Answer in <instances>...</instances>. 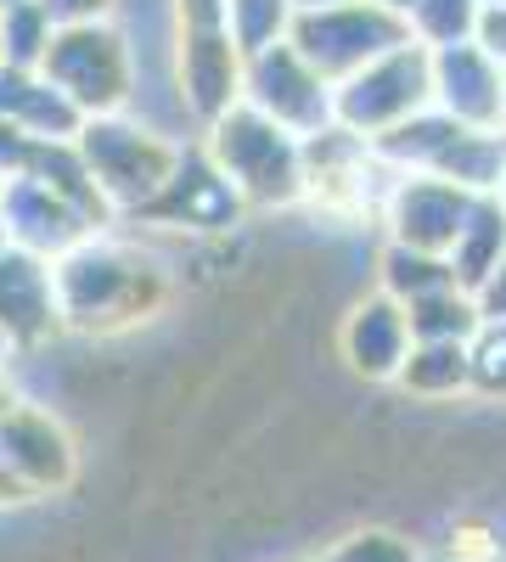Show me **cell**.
Segmentation results:
<instances>
[{
  "label": "cell",
  "mask_w": 506,
  "mask_h": 562,
  "mask_svg": "<svg viewBox=\"0 0 506 562\" xmlns=\"http://www.w3.org/2000/svg\"><path fill=\"white\" fill-rule=\"evenodd\" d=\"M52 299L68 333H124L164 304V276L142 254L97 231L63 259H52Z\"/></svg>",
  "instance_id": "1"
},
{
  "label": "cell",
  "mask_w": 506,
  "mask_h": 562,
  "mask_svg": "<svg viewBox=\"0 0 506 562\" xmlns=\"http://www.w3.org/2000/svg\"><path fill=\"white\" fill-rule=\"evenodd\" d=\"M198 153L214 164V175L232 186L248 214L254 209H293L304 198V147L243 102L232 113H220L214 124H203Z\"/></svg>",
  "instance_id": "2"
},
{
  "label": "cell",
  "mask_w": 506,
  "mask_h": 562,
  "mask_svg": "<svg viewBox=\"0 0 506 562\" xmlns=\"http://www.w3.org/2000/svg\"><path fill=\"white\" fill-rule=\"evenodd\" d=\"M74 153H79L90 186H97L108 220H119V214H142L164 192V180L180 164V140L158 135L153 124L130 119V113H108V119L79 124Z\"/></svg>",
  "instance_id": "3"
},
{
  "label": "cell",
  "mask_w": 506,
  "mask_h": 562,
  "mask_svg": "<svg viewBox=\"0 0 506 562\" xmlns=\"http://www.w3.org/2000/svg\"><path fill=\"white\" fill-rule=\"evenodd\" d=\"M79 119H108L130 113L135 102V45L108 23H74L52 29V45L34 68Z\"/></svg>",
  "instance_id": "4"
},
{
  "label": "cell",
  "mask_w": 506,
  "mask_h": 562,
  "mask_svg": "<svg viewBox=\"0 0 506 562\" xmlns=\"http://www.w3.org/2000/svg\"><path fill=\"white\" fill-rule=\"evenodd\" d=\"M175 90L192 124L243 102V57L225 34V0H175Z\"/></svg>",
  "instance_id": "5"
},
{
  "label": "cell",
  "mask_w": 506,
  "mask_h": 562,
  "mask_svg": "<svg viewBox=\"0 0 506 562\" xmlns=\"http://www.w3.org/2000/svg\"><path fill=\"white\" fill-rule=\"evenodd\" d=\"M434 108V90H428V52L417 40L394 45L389 57L366 63L360 74L333 85V124L355 140H378L394 124L417 119Z\"/></svg>",
  "instance_id": "6"
},
{
  "label": "cell",
  "mask_w": 506,
  "mask_h": 562,
  "mask_svg": "<svg viewBox=\"0 0 506 562\" xmlns=\"http://www.w3.org/2000/svg\"><path fill=\"white\" fill-rule=\"evenodd\" d=\"M405 23L389 18L383 7H372V0H355V7H333V12H293V29H288V45L293 52L327 79H349L360 74L366 63L389 57L394 45H405Z\"/></svg>",
  "instance_id": "7"
},
{
  "label": "cell",
  "mask_w": 506,
  "mask_h": 562,
  "mask_svg": "<svg viewBox=\"0 0 506 562\" xmlns=\"http://www.w3.org/2000/svg\"><path fill=\"white\" fill-rule=\"evenodd\" d=\"M243 108H254L276 130H288L293 140H310L333 130V85L282 40L243 63Z\"/></svg>",
  "instance_id": "8"
},
{
  "label": "cell",
  "mask_w": 506,
  "mask_h": 562,
  "mask_svg": "<svg viewBox=\"0 0 506 562\" xmlns=\"http://www.w3.org/2000/svg\"><path fill=\"white\" fill-rule=\"evenodd\" d=\"M0 467L29 490V501L34 495H63L79 479V450L52 411L18 400L0 416Z\"/></svg>",
  "instance_id": "9"
},
{
  "label": "cell",
  "mask_w": 506,
  "mask_h": 562,
  "mask_svg": "<svg viewBox=\"0 0 506 562\" xmlns=\"http://www.w3.org/2000/svg\"><path fill=\"white\" fill-rule=\"evenodd\" d=\"M383 225H389V243L411 248V254H450L456 231H462L473 198L462 186H450L439 175H394L389 192H383Z\"/></svg>",
  "instance_id": "10"
},
{
  "label": "cell",
  "mask_w": 506,
  "mask_h": 562,
  "mask_svg": "<svg viewBox=\"0 0 506 562\" xmlns=\"http://www.w3.org/2000/svg\"><path fill=\"white\" fill-rule=\"evenodd\" d=\"M428 90L434 113L456 130H506V68H495L473 40L428 52Z\"/></svg>",
  "instance_id": "11"
},
{
  "label": "cell",
  "mask_w": 506,
  "mask_h": 562,
  "mask_svg": "<svg viewBox=\"0 0 506 562\" xmlns=\"http://www.w3.org/2000/svg\"><path fill=\"white\" fill-rule=\"evenodd\" d=\"M135 220H164V225H180V231H198V237H220V231H237L248 220V209L237 203V192L214 175V164L198 147H180L175 175L164 180V192Z\"/></svg>",
  "instance_id": "12"
},
{
  "label": "cell",
  "mask_w": 506,
  "mask_h": 562,
  "mask_svg": "<svg viewBox=\"0 0 506 562\" xmlns=\"http://www.w3.org/2000/svg\"><path fill=\"white\" fill-rule=\"evenodd\" d=\"M0 225H7V243L34 254V259H63L68 248H79L85 237H97L79 209H68L52 186H40L34 175H12L0 186Z\"/></svg>",
  "instance_id": "13"
},
{
  "label": "cell",
  "mask_w": 506,
  "mask_h": 562,
  "mask_svg": "<svg viewBox=\"0 0 506 562\" xmlns=\"http://www.w3.org/2000/svg\"><path fill=\"white\" fill-rule=\"evenodd\" d=\"M57 333L63 321L52 299V265L23 248H0V349H40Z\"/></svg>",
  "instance_id": "14"
},
{
  "label": "cell",
  "mask_w": 506,
  "mask_h": 562,
  "mask_svg": "<svg viewBox=\"0 0 506 562\" xmlns=\"http://www.w3.org/2000/svg\"><path fill=\"white\" fill-rule=\"evenodd\" d=\"M338 349L349 360L355 378L366 383H394V371L411 349V333H405V310L383 293L360 299L349 315H344V333H338Z\"/></svg>",
  "instance_id": "15"
},
{
  "label": "cell",
  "mask_w": 506,
  "mask_h": 562,
  "mask_svg": "<svg viewBox=\"0 0 506 562\" xmlns=\"http://www.w3.org/2000/svg\"><path fill=\"white\" fill-rule=\"evenodd\" d=\"M0 119L18 124L29 140H74L79 124H85L57 90L29 68H0Z\"/></svg>",
  "instance_id": "16"
},
{
  "label": "cell",
  "mask_w": 506,
  "mask_h": 562,
  "mask_svg": "<svg viewBox=\"0 0 506 562\" xmlns=\"http://www.w3.org/2000/svg\"><path fill=\"white\" fill-rule=\"evenodd\" d=\"M501 254H506V209H501V198H473L462 231H456V243H450V254H445L456 288L473 299L484 281L495 276Z\"/></svg>",
  "instance_id": "17"
},
{
  "label": "cell",
  "mask_w": 506,
  "mask_h": 562,
  "mask_svg": "<svg viewBox=\"0 0 506 562\" xmlns=\"http://www.w3.org/2000/svg\"><path fill=\"white\" fill-rule=\"evenodd\" d=\"M434 175L462 186L468 198H495L506 186V130H456Z\"/></svg>",
  "instance_id": "18"
},
{
  "label": "cell",
  "mask_w": 506,
  "mask_h": 562,
  "mask_svg": "<svg viewBox=\"0 0 506 562\" xmlns=\"http://www.w3.org/2000/svg\"><path fill=\"white\" fill-rule=\"evenodd\" d=\"M394 383L423 405L468 394V344H411L400 371H394Z\"/></svg>",
  "instance_id": "19"
},
{
  "label": "cell",
  "mask_w": 506,
  "mask_h": 562,
  "mask_svg": "<svg viewBox=\"0 0 506 562\" xmlns=\"http://www.w3.org/2000/svg\"><path fill=\"white\" fill-rule=\"evenodd\" d=\"M405 333L411 344H468L479 333V304L462 288L428 293L417 304H405Z\"/></svg>",
  "instance_id": "20"
},
{
  "label": "cell",
  "mask_w": 506,
  "mask_h": 562,
  "mask_svg": "<svg viewBox=\"0 0 506 562\" xmlns=\"http://www.w3.org/2000/svg\"><path fill=\"white\" fill-rule=\"evenodd\" d=\"M445 288H456V276H450V265L439 254H411V248H394V243L383 248V259H378V293L394 299L400 310L428 299V293H445Z\"/></svg>",
  "instance_id": "21"
},
{
  "label": "cell",
  "mask_w": 506,
  "mask_h": 562,
  "mask_svg": "<svg viewBox=\"0 0 506 562\" xmlns=\"http://www.w3.org/2000/svg\"><path fill=\"white\" fill-rule=\"evenodd\" d=\"M288 29H293V0H225V34H232L243 63L282 45Z\"/></svg>",
  "instance_id": "22"
},
{
  "label": "cell",
  "mask_w": 506,
  "mask_h": 562,
  "mask_svg": "<svg viewBox=\"0 0 506 562\" xmlns=\"http://www.w3.org/2000/svg\"><path fill=\"white\" fill-rule=\"evenodd\" d=\"M479 23V0H423L417 12L405 18V34L423 45V52H445V45H468Z\"/></svg>",
  "instance_id": "23"
},
{
  "label": "cell",
  "mask_w": 506,
  "mask_h": 562,
  "mask_svg": "<svg viewBox=\"0 0 506 562\" xmlns=\"http://www.w3.org/2000/svg\"><path fill=\"white\" fill-rule=\"evenodd\" d=\"M45 45H52V18L34 0H18L12 12H0V68H40Z\"/></svg>",
  "instance_id": "24"
},
{
  "label": "cell",
  "mask_w": 506,
  "mask_h": 562,
  "mask_svg": "<svg viewBox=\"0 0 506 562\" xmlns=\"http://www.w3.org/2000/svg\"><path fill=\"white\" fill-rule=\"evenodd\" d=\"M468 394L506 405V321H479L468 338Z\"/></svg>",
  "instance_id": "25"
},
{
  "label": "cell",
  "mask_w": 506,
  "mask_h": 562,
  "mask_svg": "<svg viewBox=\"0 0 506 562\" xmlns=\"http://www.w3.org/2000/svg\"><path fill=\"white\" fill-rule=\"evenodd\" d=\"M321 562H423V551L394 529H355L321 551Z\"/></svg>",
  "instance_id": "26"
},
{
  "label": "cell",
  "mask_w": 506,
  "mask_h": 562,
  "mask_svg": "<svg viewBox=\"0 0 506 562\" xmlns=\"http://www.w3.org/2000/svg\"><path fill=\"white\" fill-rule=\"evenodd\" d=\"M34 7L52 18V29H74V23H108L113 0H34Z\"/></svg>",
  "instance_id": "27"
},
{
  "label": "cell",
  "mask_w": 506,
  "mask_h": 562,
  "mask_svg": "<svg viewBox=\"0 0 506 562\" xmlns=\"http://www.w3.org/2000/svg\"><path fill=\"white\" fill-rule=\"evenodd\" d=\"M473 45H479V52H484L495 68H506V7H479Z\"/></svg>",
  "instance_id": "28"
},
{
  "label": "cell",
  "mask_w": 506,
  "mask_h": 562,
  "mask_svg": "<svg viewBox=\"0 0 506 562\" xmlns=\"http://www.w3.org/2000/svg\"><path fill=\"white\" fill-rule=\"evenodd\" d=\"M34 153H40V140H29L18 124H7V119H0V180L23 175V169L34 164Z\"/></svg>",
  "instance_id": "29"
},
{
  "label": "cell",
  "mask_w": 506,
  "mask_h": 562,
  "mask_svg": "<svg viewBox=\"0 0 506 562\" xmlns=\"http://www.w3.org/2000/svg\"><path fill=\"white\" fill-rule=\"evenodd\" d=\"M473 304H479V321H506V254H501L495 276L473 293Z\"/></svg>",
  "instance_id": "30"
},
{
  "label": "cell",
  "mask_w": 506,
  "mask_h": 562,
  "mask_svg": "<svg viewBox=\"0 0 506 562\" xmlns=\"http://www.w3.org/2000/svg\"><path fill=\"white\" fill-rule=\"evenodd\" d=\"M372 7H383L389 18H400V23H405L411 12H417V7H423V0H372Z\"/></svg>",
  "instance_id": "31"
},
{
  "label": "cell",
  "mask_w": 506,
  "mask_h": 562,
  "mask_svg": "<svg viewBox=\"0 0 506 562\" xmlns=\"http://www.w3.org/2000/svg\"><path fill=\"white\" fill-rule=\"evenodd\" d=\"M333 7H355V0H293V12H333Z\"/></svg>",
  "instance_id": "32"
},
{
  "label": "cell",
  "mask_w": 506,
  "mask_h": 562,
  "mask_svg": "<svg viewBox=\"0 0 506 562\" xmlns=\"http://www.w3.org/2000/svg\"><path fill=\"white\" fill-rule=\"evenodd\" d=\"M0 248H12V243H7V225H0Z\"/></svg>",
  "instance_id": "33"
},
{
  "label": "cell",
  "mask_w": 506,
  "mask_h": 562,
  "mask_svg": "<svg viewBox=\"0 0 506 562\" xmlns=\"http://www.w3.org/2000/svg\"><path fill=\"white\" fill-rule=\"evenodd\" d=\"M12 7H18V0H0V12H12Z\"/></svg>",
  "instance_id": "34"
},
{
  "label": "cell",
  "mask_w": 506,
  "mask_h": 562,
  "mask_svg": "<svg viewBox=\"0 0 506 562\" xmlns=\"http://www.w3.org/2000/svg\"><path fill=\"white\" fill-rule=\"evenodd\" d=\"M479 7H506V0H479Z\"/></svg>",
  "instance_id": "35"
},
{
  "label": "cell",
  "mask_w": 506,
  "mask_h": 562,
  "mask_svg": "<svg viewBox=\"0 0 506 562\" xmlns=\"http://www.w3.org/2000/svg\"><path fill=\"white\" fill-rule=\"evenodd\" d=\"M495 198H501V209H506V186H501V192H495Z\"/></svg>",
  "instance_id": "36"
},
{
  "label": "cell",
  "mask_w": 506,
  "mask_h": 562,
  "mask_svg": "<svg viewBox=\"0 0 506 562\" xmlns=\"http://www.w3.org/2000/svg\"><path fill=\"white\" fill-rule=\"evenodd\" d=\"M0 186H7V180H0Z\"/></svg>",
  "instance_id": "37"
}]
</instances>
